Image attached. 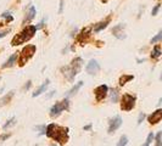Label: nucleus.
Here are the masks:
<instances>
[{
  "label": "nucleus",
  "mask_w": 162,
  "mask_h": 146,
  "mask_svg": "<svg viewBox=\"0 0 162 146\" xmlns=\"http://www.w3.org/2000/svg\"><path fill=\"white\" fill-rule=\"evenodd\" d=\"M45 135L55 141H59L60 144H65L68 141V128L51 123L45 128Z\"/></svg>",
  "instance_id": "1"
},
{
  "label": "nucleus",
  "mask_w": 162,
  "mask_h": 146,
  "mask_svg": "<svg viewBox=\"0 0 162 146\" xmlns=\"http://www.w3.org/2000/svg\"><path fill=\"white\" fill-rule=\"evenodd\" d=\"M36 32H37V27H36V26H32V24L26 26L19 34H16V35L12 38L11 45L16 46V45H20V44H23V43H27L28 40H31V39L34 37Z\"/></svg>",
  "instance_id": "2"
},
{
  "label": "nucleus",
  "mask_w": 162,
  "mask_h": 146,
  "mask_svg": "<svg viewBox=\"0 0 162 146\" xmlns=\"http://www.w3.org/2000/svg\"><path fill=\"white\" fill-rule=\"evenodd\" d=\"M82 63H83V60H82L81 57H76V59H73L72 62L70 63V66H65V67L61 68L63 76H65L68 81L73 82L75 76L78 74V73L81 72Z\"/></svg>",
  "instance_id": "3"
},
{
  "label": "nucleus",
  "mask_w": 162,
  "mask_h": 146,
  "mask_svg": "<svg viewBox=\"0 0 162 146\" xmlns=\"http://www.w3.org/2000/svg\"><path fill=\"white\" fill-rule=\"evenodd\" d=\"M36 49H37L36 45L28 44V45H26V46L21 50L20 55H19V65H20L21 67H23L26 63L33 57V55L36 54Z\"/></svg>",
  "instance_id": "4"
},
{
  "label": "nucleus",
  "mask_w": 162,
  "mask_h": 146,
  "mask_svg": "<svg viewBox=\"0 0 162 146\" xmlns=\"http://www.w3.org/2000/svg\"><path fill=\"white\" fill-rule=\"evenodd\" d=\"M68 107H70V101H68V99H65V100H62L60 102H56V104L50 108V116H51L53 118H56V117L60 116L62 111L68 110Z\"/></svg>",
  "instance_id": "5"
},
{
  "label": "nucleus",
  "mask_w": 162,
  "mask_h": 146,
  "mask_svg": "<svg viewBox=\"0 0 162 146\" xmlns=\"http://www.w3.org/2000/svg\"><path fill=\"white\" fill-rule=\"evenodd\" d=\"M135 101H137V98L130 95V94H124L122 96L121 100V108L123 111H132L135 106Z\"/></svg>",
  "instance_id": "6"
},
{
  "label": "nucleus",
  "mask_w": 162,
  "mask_h": 146,
  "mask_svg": "<svg viewBox=\"0 0 162 146\" xmlns=\"http://www.w3.org/2000/svg\"><path fill=\"white\" fill-rule=\"evenodd\" d=\"M109 90H110V89H109V86H107L106 84H102V85L98 86V88L95 89L94 93H95V99H96L98 102H101L102 100H105Z\"/></svg>",
  "instance_id": "7"
},
{
  "label": "nucleus",
  "mask_w": 162,
  "mask_h": 146,
  "mask_svg": "<svg viewBox=\"0 0 162 146\" xmlns=\"http://www.w3.org/2000/svg\"><path fill=\"white\" fill-rule=\"evenodd\" d=\"M121 125H122L121 116H115L113 118H111L110 122H109V130H107L109 134H113Z\"/></svg>",
  "instance_id": "8"
},
{
  "label": "nucleus",
  "mask_w": 162,
  "mask_h": 146,
  "mask_svg": "<svg viewBox=\"0 0 162 146\" xmlns=\"http://www.w3.org/2000/svg\"><path fill=\"white\" fill-rule=\"evenodd\" d=\"M87 72L89 73V74H92V76H95L96 73H99V71H100V66H99V63L96 60H90L88 65H87Z\"/></svg>",
  "instance_id": "9"
},
{
  "label": "nucleus",
  "mask_w": 162,
  "mask_h": 146,
  "mask_svg": "<svg viewBox=\"0 0 162 146\" xmlns=\"http://www.w3.org/2000/svg\"><path fill=\"white\" fill-rule=\"evenodd\" d=\"M161 119H162V108L156 110L155 112H152V113L147 117V122H149L150 124H157Z\"/></svg>",
  "instance_id": "10"
},
{
  "label": "nucleus",
  "mask_w": 162,
  "mask_h": 146,
  "mask_svg": "<svg viewBox=\"0 0 162 146\" xmlns=\"http://www.w3.org/2000/svg\"><path fill=\"white\" fill-rule=\"evenodd\" d=\"M123 28H124V23H120L118 26L113 27L112 33H113V35H115L116 38H118V39H124V38H126V34H124V32H123Z\"/></svg>",
  "instance_id": "11"
},
{
  "label": "nucleus",
  "mask_w": 162,
  "mask_h": 146,
  "mask_svg": "<svg viewBox=\"0 0 162 146\" xmlns=\"http://www.w3.org/2000/svg\"><path fill=\"white\" fill-rule=\"evenodd\" d=\"M34 17H36V7H34L33 5H31V6H29V9H28L27 15H26V17H24V21H23V23H26L27 21L28 22L32 21Z\"/></svg>",
  "instance_id": "12"
},
{
  "label": "nucleus",
  "mask_w": 162,
  "mask_h": 146,
  "mask_svg": "<svg viewBox=\"0 0 162 146\" xmlns=\"http://www.w3.org/2000/svg\"><path fill=\"white\" fill-rule=\"evenodd\" d=\"M49 83H50V81H49V79H46V81H45V82H44V83L41 84L40 86L36 90V93H33V98H37V96H39L40 94H43V93L46 90V86L49 85Z\"/></svg>",
  "instance_id": "13"
},
{
  "label": "nucleus",
  "mask_w": 162,
  "mask_h": 146,
  "mask_svg": "<svg viewBox=\"0 0 162 146\" xmlns=\"http://www.w3.org/2000/svg\"><path fill=\"white\" fill-rule=\"evenodd\" d=\"M110 23V19L107 20V21H102V22H99V23H96L95 26H94V32L95 33H98V32H101L102 29H105L106 27H107V24Z\"/></svg>",
  "instance_id": "14"
},
{
  "label": "nucleus",
  "mask_w": 162,
  "mask_h": 146,
  "mask_svg": "<svg viewBox=\"0 0 162 146\" xmlns=\"http://www.w3.org/2000/svg\"><path fill=\"white\" fill-rule=\"evenodd\" d=\"M82 86H83V82H78V83L76 84L70 91H68V94H67V98H71V96H73V95H76L78 91H79V89H81Z\"/></svg>",
  "instance_id": "15"
},
{
  "label": "nucleus",
  "mask_w": 162,
  "mask_h": 146,
  "mask_svg": "<svg viewBox=\"0 0 162 146\" xmlns=\"http://www.w3.org/2000/svg\"><path fill=\"white\" fill-rule=\"evenodd\" d=\"M17 57H19V54H17V52H16V54H12V55L10 56V59L2 65V67H4V68H6V67H11V66L15 63V61L17 60Z\"/></svg>",
  "instance_id": "16"
},
{
  "label": "nucleus",
  "mask_w": 162,
  "mask_h": 146,
  "mask_svg": "<svg viewBox=\"0 0 162 146\" xmlns=\"http://www.w3.org/2000/svg\"><path fill=\"white\" fill-rule=\"evenodd\" d=\"M111 93H110V100H111V102H117L118 101V96H120V94H118V90L117 89H111L110 90Z\"/></svg>",
  "instance_id": "17"
},
{
  "label": "nucleus",
  "mask_w": 162,
  "mask_h": 146,
  "mask_svg": "<svg viewBox=\"0 0 162 146\" xmlns=\"http://www.w3.org/2000/svg\"><path fill=\"white\" fill-rule=\"evenodd\" d=\"M12 96H14V91H10V93H9V94H6L4 98H1V99H0V107H1V106H5V105L11 100V98H12Z\"/></svg>",
  "instance_id": "18"
},
{
  "label": "nucleus",
  "mask_w": 162,
  "mask_h": 146,
  "mask_svg": "<svg viewBox=\"0 0 162 146\" xmlns=\"http://www.w3.org/2000/svg\"><path fill=\"white\" fill-rule=\"evenodd\" d=\"M133 79H134V77H133V76L123 74V76H121V77H120V81H118V82H120V85H121V86H123V85H124L126 83H128L129 81H133Z\"/></svg>",
  "instance_id": "19"
},
{
  "label": "nucleus",
  "mask_w": 162,
  "mask_h": 146,
  "mask_svg": "<svg viewBox=\"0 0 162 146\" xmlns=\"http://www.w3.org/2000/svg\"><path fill=\"white\" fill-rule=\"evenodd\" d=\"M162 51H161V48L159 46V45H156L154 49H152V51H151V57L152 59H159L160 56H161Z\"/></svg>",
  "instance_id": "20"
},
{
  "label": "nucleus",
  "mask_w": 162,
  "mask_h": 146,
  "mask_svg": "<svg viewBox=\"0 0 162 146\" xmlns=\"http://www.w3.org/2000/svg\"><path fill=\"white\" fill-rule=\"evenodd\" d=\"M162 40V29L151 39V44H156V43H159V42H161Z\"/></svg>",
  "instance_id": "21"
},
{
  "label": "nucleus",
  "mask_w": 162,
  "mask_h": 146,
  "mask_svg": "<svg viewBox=\"0 0 162 146\" xmlns=\"http://www.w3.org/2000/svg\"><path fill=\"white\" fill-rule=\"evenodd\" d=\"M127 144H128V138L126 135H122L120 141L117 143V146H126Z\"/></svg>",
  "instance_id": "22"
},
{
  "label": "nucleus",
  "mask_w": 162,
  "mask_h": 146,
  "mask_svg": "<svg viewBox=\"0 0 162 146\" xmlns=\"http://www.w3.org/2000/svg\"><path fill=\"white\" fill-rule=\"evenodd\" d=\"M152 140H154V134H152V133H150V134L147 135V138H146V141L143 144V146H149L151 143H152Z\"/></svg>",
  "instance_id": "23"
},
{
  "label": "nucleus",
  "mask_w": 162,
  "mask_h": 146,
  "mask_svg": "<svg viewBox=\"0 0 162 146\" xmlns=\"http://www.w3.org/2000/svg\"><path fill=\"white\" fill-rule=\"evenodd\" d=\"M15 123H16V119H15V117H12V118H11L10 121H7V123H5V125H4V128H5V129H7L9 127L14 125Z\"/></svg>",
  "instance_id": "24"
},
{
  "label": "nucleus",
  "mask_w": 162,
  "mask_h": 146,
  "mask_svg": "<svg viewBox=\"0 0 162 146\" xmlns=\"http://www.w3.org/2000/svg\"><path fill=\"white\" fill-rule=\"evenodd\" d=\"M160 7H161V5H160V4H157V5H156V6L152 9V12H151V15H152V16H156V15H157V12H159V10H160Z\"/></svg>",
  "instance_id": "25"
},
{
  "label": "nucleus",
  "mask_w": 162,
  "mask_h": 146,
  "mask_svg": "<svg viewBox=\"0 0 162 146\" xmlns=\"http://www.w3.org/2000/svg\"><path fill=\"white\" fill-rule=\"evenodd\" d=\"M144 118H145V115H144V113H140V116H139V119H138V124H140V123H142Z\"/></svg>",
  "instance_id": "26"
},
{
  "label": "nucleus",
  "mask_w": 162,
  "mask_h": 146,
  "mask_svg": "<svg viewBox=\"0 0 162 146\" xmlns=\"http://www.w3.org/2000/svg\"><path fill=\"white\" fill-rule=\"evenodd\" d=\"M161 136H162V131H159L157 135H156V141H157V143L161 141Z\"/></svg>",
  "instance_id": "27"
},
{
  "label": "nucleus",
  "mask_w": 162,
  "mask_h": 146,
  "mask_svg": "<svg viewBox=\"0 0 162 146\" xmlns=\"http://www.w3.org/2000/svg\"><path fill=\"white\" fill-rule=\"evenodd\" d=\"M90 128H92V124H88L84 127V130H90Z\"/></svg>",
  "instance_id": "28"
},
{
  "label": "nucleus",
  "mask_w": 162,
  "mask_h": 146,
  "mask_svg": "<svg viewBox=\"0 0 162 146\" xmlns=\"http://www.w3.org/2000/svg\"><path fill=\"white\" fill-rule=\"evenodd\" d=\"M6 34H7V31H6V32H2V33H0V38H4Z\"/></svg>",
  "instance_id": "29"
},
{
  "label": "nucleus",
  "mask_w": 162,
  "mask_h": 146,
  "mask_svg": "<svg viewBox=\"0 0 162 146\" xmlns=\"http://www.w3.org/2000/svg\"><path fill=\"white\" fill-rule=\"evenodd\" d=\"M159 104H162V98L160 99V101H159Z\"/></svg>",
  "instance_id": "30"
},
{
  "label": "nucleus",
  "mask_w": 162,
  "mask_h": 146,
  "mask_svg": "<svg viewBox=\"0 0 162 146\" xmlns=\"http://www.w3.org/2000/svg\"><path fill=\"white\" fill-rule=\"evenodd\" d=\"M160 79H161V81H162V74H161V77H160Z\"/></svg>",
  "instance_id": "31"
},
{
  "label": "nucleus",
  "mask_w": 162,
  "mask_h": 146,
  "mask_svg": "<svg viewBox=\"0 0 162 146\" xmlns=\"http://www.w3.org/2000/svg\"><path fill=\"white\" fill-rule=\"evenodd\" d=\"M51 146H55V145H51Z\"/></svg>",
  "instance_id": "32"
}]
</instances>
